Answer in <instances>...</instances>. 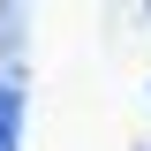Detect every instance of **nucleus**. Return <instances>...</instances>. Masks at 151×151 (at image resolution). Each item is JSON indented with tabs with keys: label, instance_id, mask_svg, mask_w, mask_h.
Returning a JSON list of instances; mask_svg holds the SVG:
<instances>
[{
	"label": "nucleus",
	"instance_id": "3",
	"mask_svg": "<svg viewBox=\"0 0 151 151\" xmlns=\"http://www.w3.org/2000/svg\"><path fill=\"white\" fill-rule=\"evenodd\" d=\"M144 91H151V83H144Z\"/></svg>",
	"mask_w": 151,
	"mask_h": 151
},
{
	"label": "nucleus",
	"instance_id": "2",
	"mask_svg": "<svg viewBox=\"0 0 151 151\" xmlns=\"http://www.w3.org/2000/svg\"><path fill=\"white\" fill-rule=\"evenodd\" d=\"M15 144H23V91L0 83V151H15Z\"/></svg>",
	"mask_w": 151,
	"mask_h": 151
},
{
	"label": "nucleus",
	"instance_id": "1",
	"mask_svg": "<svg viewBox=\"0 0 151 151\" xmlns=\"http://www.w3.org/2000/svg\"><path fill=\"white\" fill-rule=\"evenodd\" d=\"M0 53L8 68H23V0H0Z\"/></svg>",
	"mask_w": 151,
	"mask_h": 151
}]
</instances>
